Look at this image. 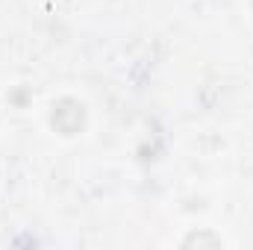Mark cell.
<instances>
[{
	"label": "cell",
	"mask_w": 253,
	"mask_h": 250,
	"mask_svg": "<svg viewBox=\"0 0 253 250\" xmlns=\"http://www.w3.org/2000/svg\"><path fill=\"white\" fill-rule=\"evenodd\" d=\"M50 124H53V129L59 135H68V138L83 132V126H85V106L80 100H74V97L56 100L53 112H50Z\"/></svg>",
	"instance_id": "cell-1"
},
{
	"label": "cell",
	"mask_w": 253,
	"mask_h": 250,
	"mask_svg": "<svg viewBox=\"0 0 253 250\" xmlns=\"http://www.w3.org/2000/svg\"><path fill=\"white\" fill-rule=\"evenodd\" d=\"M183 248H221V236L206 233V230H197V233H189L183 239Z\"/></svg>",
	"instance_id": "cell-2"
},
{
	"label": "cell",
	"mask_w": 253,
	"mask_h": 250,
	"mask_svg": "<svg viewBox=\"0 0 253 250\" xmlns=\"http://www.w3.org/2000/svg\"><path fill=\"white\" fill-rule=\"evenodd\" d=\"M251 9H253V0H251Z\"/></svg>",
	"instance_id": "cell-3"
}]
</instances>
